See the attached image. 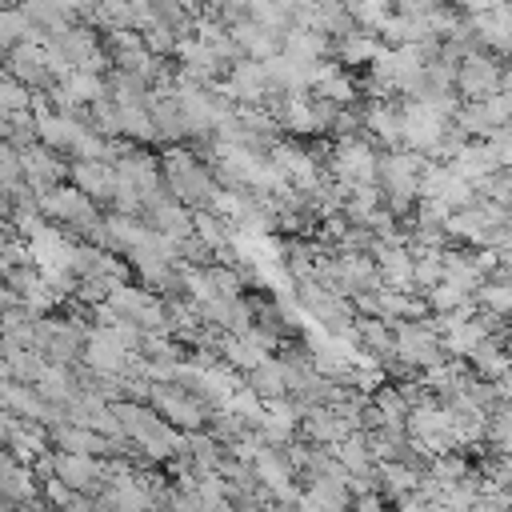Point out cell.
Returning <instances> with one entry per match:
<instances>
[{"label":"cell","instance_id":"6da1fadb","mask_svg":"<svg viewBox=\"0 0 512 512\" xmlns=\"http://www.w3.org/2000/svg\"><path fill=\"white\" fill-rule=\"evenodd\" d=\"M456 88L468 96V104H484L488 96L500 92V64L488 52H472L464 56V64H456Z\"/></svg>","mask_w":512,"mask_h":512},{"label":"cell","instance_id":"7a4b0ae2","mask_svg":"<svg viewBox=\"0 0 512 512\" xmlns=\"http://www.w3.org/2000/svg\"><path fill=\"white\" fill-rule=\"evenodd\" d=\"M464 184H480V180H488V176H496L500 172V160H496V152L480 140V144H464L460 148V156L448 164Z\"/></svg>","mask_w":512,"mask_h":512},{"label":"cell","instance_id":"3957f363","mask_svg":"<svg viewBox=\"0 0 512 512\" xmlns=\"http://www.w3.org/2000/svg\"><path fill=\"white\" fill-rule=\"evenodd\" d=\"M396 352L404 356V360H412V364H424V368H432V364H440V340L420 324H408V328H400V336H396Z\"/></svg>","mask_w":512,"mask_h":512},{"label":"cell","instance_id":"277c9868","mask_svg":"<svg viewBox=\"0 0 512 512\" xmlns=\"http://www.w3.org/2000/svg\"><path fill=\"white\" fill-rule=\"evenodd\" d=\"M488 440L496 444L500 456H512V408L500 404L492 416H488Z\"/></svg>","mask_w":512,"mask_h":512},{"label":"cell","instance_id":"5b68a950","mask_svg":"<svg viewBox=\"0 0 512 512\" xmlns=\"http://www.w3.org/2000/svg\"><path fill=\"white\" fill-rule=\"evenodd\" d=\"M372 52H376L372 40H344V56H348V60H364V56H372Z\"/></svg>","mask_w":512,"mask_h":512},{"label":"cell","instance_id":"8992f818","mask_svg":"<svg viewBox=\"0 0 512 512\" xmlns=\"http://www.w3.org/2000/svg\"><path fill=\"white\" fill-rule=\"evenodd\" d=\"M492 388H496V400L512 408V368H508V372H504V376H500V380H496Z\"/></svg>","mask_w":512,"mask_h":512},{"label":"cell","instance_id":"52a82bcc","mask_svg":"<svg viewBox=\"0 0 512 512\" xmlns=\"http://www.w3.org/2000/svg\"><path fill=\"white\" fill-rule=\"evenodd\" d=\"M500 92H504V96L512 100V60H508V64L500 68Z\"/></svg>","mask_w":512,"mask_h":512}]
</instances>
